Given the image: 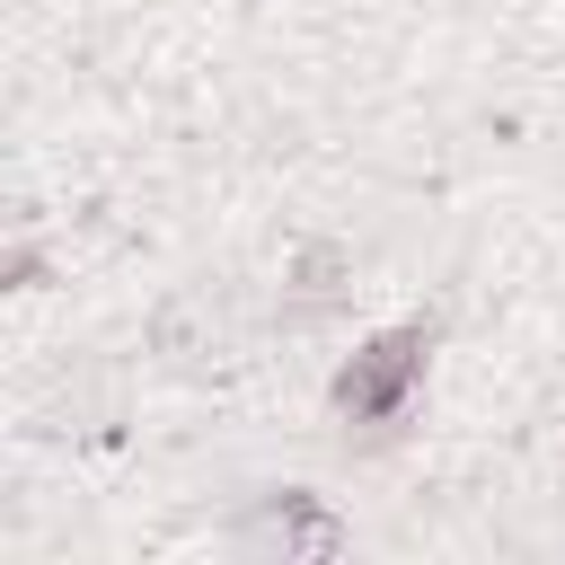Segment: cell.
<instances>
[{
  "instance_id": "6da1fadb",
  "label": "cell",
  "mask_w": 565,
  "mask_h": 565,
  "mask_svg": "<svg viewBox=\"0 0 565 565\" xmlns=\"http://www.w3.org/2000/svg\"><path fill=\"white\" fill-rule=\"evenodd\" d=\"M415 344H424V335H388V344H371V362H353V371L335 380V397H344V406H397V380L415 371Z\"/></svg>"
}]
</instances>
